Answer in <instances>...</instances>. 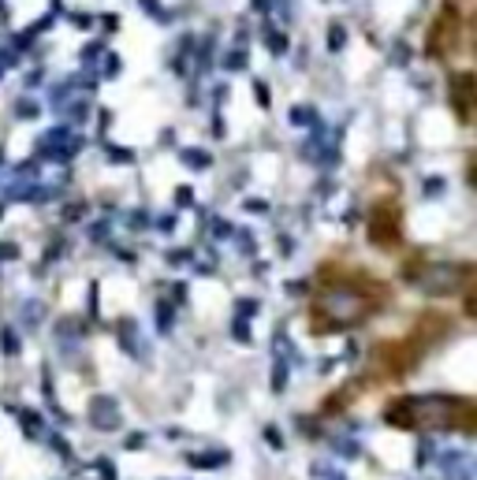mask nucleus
<instances>
[{
    "label": "nucleus",
    "mask_w": 477,
    "mask_h": 480,
    "mask_svg": "<svg viewBox=\"0 0 477 480\" xmlns=\"http://www.w3.org/2000/svg\"><path fill=\"white\" fill-rule=\"evenodd\" d=\"M400 238V227H395V213L384 220V213H377L373 216V243L377 246H388V243H395Z\"/></svg>",
    "instance_id": "obj_3"
},
{
    "label": "nucleus",
    "mask_w": 477,
    "mask_h": 480,
    "mask_svg": "<svg viewBox=\"0 0 477 480\" xmlns=\"http://www.w3.org/2000/svg\"><path fill=\"white\" fill-rule=\"evenodd\" d=\"M455 30H459V12L452 5H444L441 8V19H436V30L429 37V53L441 56L444 53V37H448V45H455Z\"/></svg>",
    "instance_id": "obj_2"
},
{
    "label": "nucleus",
    "mask_w": 477,
    "mask_h": 480,
    "mask_svg": "<svg viewBox=\"0 0 477 480\" xmlns=\"http://www.w3.org/2000/svg\"><path fill=\"white\" fill-rule=\"evenodd\" d=\"M391 425L403 428H473V403L470 398H441V395H425V398H403L388 410Z\"/></svg>",
    "instance_id": "obj_1"
}]
</instances>
